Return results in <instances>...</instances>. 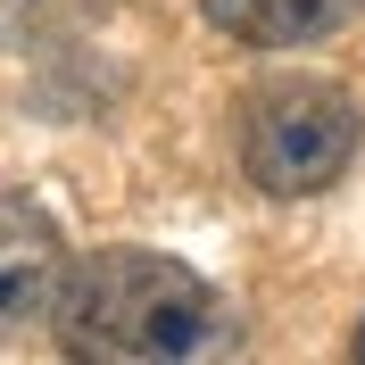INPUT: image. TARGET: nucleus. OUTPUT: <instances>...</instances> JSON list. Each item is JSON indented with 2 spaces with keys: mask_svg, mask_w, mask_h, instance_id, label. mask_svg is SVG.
<instances>
[{
  "mask_svg": "<svg viewBox=\"0 0 365 365\" xmlns=\"http://www.w3.org/2000/svg\"><path fill=\"white\" fill-rule=\"evenodd\" d=\"M58 349L91 365H175L232 349V307L166 250H91L58 274Z\"/></svg>",
  "mask_w": 365,
  "mask_h": 365,
  "instance_id": "f257e3e1",
  "label": "nucleus"
},
{
  "mask_svg": "<svg viewBox=\"0 0 365 365\" xmlns=\"http://www.w3.org/2000/svg\"><path fill=\"white\" fill-rule=\"evenodd\" d=\"M365 141V116L341 83H316V75H291V83H266L241 108V166L266 200H316L349 175Z\"/></svg>",
  "mask_w": 365,
  "mask_h": 365,
  "instance_id": "f03ea898",
  "label": "nucleus"
},
{
  "mask_svg": "<svg viewBox=\"0 0 365 365\" xmlns=\"http://www.w3.org/2000/svg\"><path fill=\"white\" fill-rule=\"evenodd\" d=\"M67 274V241L34 200H0V349H17L50 316Z\"/></svg>",
  "mask_w": 365,
  "mask_h": 365,
  "instance_id": "7ed1b4c3",
  "label": "nucleus"
},
{
  "mask_svg": "<svg viewBox=\"0 0 365 365\" xmlns=\"http://www.w3.org/2000/svg\"><path fill=\"white\" fill-rule=\"evenodd\" d=\"M200 9L241 50H307L324 34H341L349 17H365V0H200Z\"/></svg>",
  "mask_w": 365,
  "mask_h": 365,
  "instance_id": "20e7f679",
  "label": "nucleus"
},
{
  "mask_svg": "<svg viewBox=\"0 0 365 365\" xmlns=\"http://www.w3.org/2000/svg\"><path fill=\"white\" fill-rule=\"evenodd\" d=\"M349 357H365V324H357V341H349Z\"/></svg>",
  "mask_w": 365,
  "mask_h": 365,
  "instance_id": "39448f33",
  "label": "nucleus"
}]
</instances>
